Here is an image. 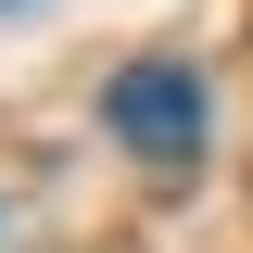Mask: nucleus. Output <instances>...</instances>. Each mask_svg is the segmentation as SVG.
I'll return each instance as SVG.
<instances>
[{"instance_id": "obj_1", "label": "nucleus", "mask_w": 253, "mask_h": 253, "mask_svg": "<svg viewBox=\"0 0 253 253\" xmlns=\"http://www.w3.org/2000/svg\"><path fill=\"white\" fill-rule=\"evenodd\" d=\"M101 126H114L126 152H152V165H190L203 152V76H190V63H126L114 89H101Z\"/></svg>"}]
</instances>
